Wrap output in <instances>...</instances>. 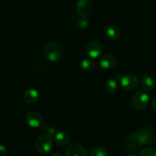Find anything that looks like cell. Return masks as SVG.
<instances>
[{
	"mask_svg": "<svg viewBox=\"0 0 156 156\" xmlns=\"http://www.w3.org/2000/svg\"><path fill=\"white\" fill-rule=\"evenodd\" d=\"M78 25L81 29H86L89 26V20L87 17H81L78 21Z\"/></svg>",
	"mask_w": 156,
	"mask_h": 156,
	"instance_id": "ac0fdd59",
	"label": "cell"
},
{
	"mask_svg": "<svg viewBox=\"0 0 156 156\" xmlns=\"http://www.w3.org/2000/svg\"><path fill=\"white\" fill-rule=\"evenodd\" d=\"M151 106H152V108L155 111H156V97L152 99V100H151Z\"/></svg>",
	"mask_w": 156,
	"mask_h": 156,
	"instance_id": "603a6c76",
	"label": "cell"
},
{
	"mask_svg": "<svg viewBox=\"0 0 156 156\" xmlns=\"http://www.w3.org/2000/svg\"><path fill=\"white\" fill-rule=\"evenodd\" d=\"M89 156H108V153L104 147H96L91 150Z\"/></svg>",
	"mask_w": 156,
	"mask_h": 156,
	"instance_id": "e0dca14e",
	"label": "cell"
},
{
	"mask_svg": "<svg viewBox=\"0 0 156 156\" xmlns=\"http://www.w3.org/2000/svg\"><path fill=\"white\" fill-rule=\"evenodd\" d=\"M53 145V139L51 135L43 134L41 135L35 142V146L37 150L41 154H48L51 151Z\"/></svg>",
	"mask_w": 156,
	"mask_h": 156,
	"instance_id": "3957f363",
	"label": "cell"
},
{
	"mask_svg": "<svg viewBox=\"0 0 156 156\" xmlns=\"http://www.w3.org/2000/svg\"><path fill=\"white\" fill-rule=\"evenodd\" d=\"M44 56L51 62H57L62 58L63 48L60 43L57 41H50L44 47Z\"/></svg>",
	"mask_w": 156,
	"mask_h": 156,
	"instance_id": "6da1fadb",
	"label": "cell"
},
{
	"mask_svg": "<svg viewBox=\"0 0 156 156\" xmlns=\"http://www.w3.org/2000/svg\"><path fill=\"white\" fill-rule=\"evenodd\" d=\"M95 66V62L91 58H84L80 64V67L83 71L90 72L94 69Z\"/></svg>",
	"mask_w": 156,
	"mask_h": 156,
	"instance_id": "9a60e30c",
	"label": "cell"
},
{
	"mask_svg": "<svg viewBox=\"0 0 156 156\" xmlns=\"http://www.w3.org/2000/svg\"><path fill=\"white\" fill-rule=\"evenodd\" d=\"M138 77L133 74H126L125 76H122L120 80V86L122 88L125 90H135L139 85Z\"/></svg>",
	"mask_w": 156,
	"mask_h": 156,
	"instance_id": "8992f818",
	"label": "cell"
},
{
	"mask_svg": "<svg viewBox=\"0 0 156 156\" xmlns=\"http://www.w3.org/2000/svg\"><path fill=\"white\" fill-rule=\"evenodd\" d=\"M41 128H42L43 131L46 133V134L51 135V136H54L55 133L56 132V130L54 127L50 126L49 125H41Z\"/></svg>",
	"mask_w": 156,
	"mask_h": 156,
	"instance_id": "d6986e66",
	"label": "cell"
},
{
	"mask_svg": "<svg viewBox=\"0 0 156 156\" xmlns=\"http://www.w3.org/2000/svg\"><path fill=\"white\" fill-rule=\"evenodd\" d=\"M105 38L111 41H117L120 36V31L117 26L108 25L104 30Z\"/></svg>",
	"mask_w": 156,
	"mask_h": 156,
	"instance_id": "8fae6325",
	"label": "cell"
},
{
	"mask_svg": "<svg viewBox=\"0 0 156 156\" xmlns=\"http://www.w3.org/2000/svg\"><path fill=\"white\" fill-rule=\"evenodd\" d=\"M117 87H118V84H117V80L115 78H111V79L108 80V82L106 83V86L105 88L108 93H114L116 90H117Z\"/></svg>",
	"mask_w": 156,
	"mask_h": 156,
	"instance_id": "2e32d148",
	"label": "cell"
},
{
	"mask_svg": "<svg viewBox=\"0 0 156 156\" xmlns=\"http://www.w3.org/2000/svg\"><path fill=\"white\" fill-rule=\"evenodd\" d=\"M85 51L89 58H97L103 53V46L98 41H91L86 44Z\"/></svg>",
	"mask_w": 156,
	"mask_h": 156,
	"instance_id": "5b68a950",
	"label": "cell"
},
{
	"mask_svg": "<svg viewBox=\"0 0 156 156\" xmlns=\"http://www.w3.org/2000/svg\"><path fill=\"white\" fill-rule=\"evenodd\" d=\"M140 85L145 92H151L155 88V82L152 76H149V75H146L141 78Z\"/></svg>",
	"mask_w": 156,
	"mask_h": 156,
	"instance_id": "4fadbf2b",
	"label": "cell"
},
{
	"mask_svg": "<svg viewBox=\"0 0 156 156\" xmlns=\"http://www.w3.org/2000/svg\"><path fill=\"white\" fill-rule=\"evenodd\" d=\"M140 156H156V150L152 148H146L141 151Z\"/></svg>",
	"mask_w": 156,
	"mask_h": 156,
	"instance_id": "ffe728a7",
	"label": "cell"
},
{
	"mask_svg": "<svg viewBox=\"0 0 156 156\" xmlns=\"http://www.w3.org/2000/svg\"><path fill=\"white\" fill-rule=\"evenodd\" d=\"M93 4L91 0H79L76 4V12L81 17H88L92 12Z\"/></svg>",
	"mask_w": 156,
	"mask_h": 156,
	"instance_id": "52a82bcc",
	"label": "cell"
},
{
	"mask_svg": "<svg viewBox=\"0 0 156 156\" xmlns=\"http://www.w3.org/2000/svg\"><path fill=\"white\" fill-rule=\"evenodd\" d=\"M23 98H24V101L27 103H34L37 101L38 98H39V93L36 89L28 88L24 92Z\"/></svg>",
	"mask_w": 156,
	"mask_h": 156,
	"instance_id": "5bb4252c",
	"label": "cell"
},
{
	"mask_svg": "<svg viewBox=\"0 0 156 156\" xmlns=\"http://www.w3.org/2000/svg\"><path fill=\"white\" fill-rule=\"evenodd\" d=\"M53 139L56 144H57L59 146H66L69 143L70 136L66 132H56L53 136Z\"/></svg>",
	"mask_w": 156,
	"mask_h": 156,
	"instance_id": "7c38bea8",
	"label": "cell"
},
{
	"mask_svg": "<svg viewBox=\"0 0 156 156\" xmlns=\"http://www.w3.org/2000/svg\"><path fill=\"white\" fill-rule=\"evenodd\" d=\"M7 154V148L3 145H0V156H5Z\"/></svg>",
	"mask_w": 156,
	"mask_h": 156,
	"instance_id": "7402d4cb",
	"label": "cell"
},
{
	"mask_svg": "<svg viewBox=\"0 0 156 156\" xmlns=\"http://www.w3.org/2000/svg\"><path fill=\"white\" fill-rule=\"evenodd\" d=\"M20 156H27V155H26V154H21Z\"/></svg>",
	"mask_w": 156,
	"mask_h": 156,
	"instance_id": "484cf974",
	"label": "cell"
},
{
	"mask_svg": "<svg viewBox=\"0 0 156 156\" xmlns=\"http://www.w3.org/2000/svg\"><path fill=\"white\" fill-rule=\"evenodd\" d=\"M149 96L145 91H140L136 93L132 97L133 106L136 110H143L148 106L149 102Z\"/></svg>",
	"mask_w": 156,
	"mask_h": 156,
	"instance_id": "277c9868",
	"label": "cell"
},
{
	"mask_svg": "<svg viewBox=\"0 0 156 156\" xmlns=\"http://www.w3.org/2000/svg\"><path fill=\"white\" fill-rule=\"evenodd\" d=\"M117 64V59L115 57L110 54H106L101 57L99 60V65L104 69H112Z\"/></svg>",
	"mask_w": 156,
	"mask_h": 156,
	"instance_id": "30bf717a",
	"label": "cell"
},
{
	"mask_svg": "<svg viewBox=\"0 0 156 156\" xmlns=\"http://www.w3.org/2000/svg\"><path fill=\"white\" fill-rule=\"evenodd\" d=\"M137 144L139 146H147L152 145L156 140V134L155 132L148 127L140 128L136 132Z\"/></svg>",
	"mask_w": 156,
	"mask_h": 156,
	"instance_id": "7a4b0ae2",
	"label": "cell"
},
{
	"mask_svg": "<svg viewBox=\"0 0 156 156\" xmlns=\"http://www.w3.org/2000/svg\"><path fill=\"white\" fill-rule=\"evenodd\" d=\"M127 156H136V155H135V154H129V155Z\"/></svg>",
	"mask_w": 156,
	"mask_h": 156,
	"instance_id": "d4e9b609",
	"label": "cell"
},
{
	"mask_svg": "<svg viewBox=\"0 0 156 156\" xmlns=\"http://www.w3.org/2000/svg\"><path fill=\"white\" fill-rule=\"evenodd\" d=\"M127 141L129 145H133V146H135V145H138L137 144V134L136 132H132L127 137Z\"/></svg>",
	"mask_w": 156,
	"mask_h": 156,
	"instance_id": "44dd1931",
	"label": "cell"
},
{
	"mask_svg": "<svg viewBox=\"0 0 156 156\" xmlns=\"http://www.w3.org/2000/svg\"><path fill=\"white\" fill-rule=\"evenodd\" d=\"M66 154V156H88L85 148L78 143H73L68 145Z\"/></svg>",
	"mask_w": 156,
	"mask_h": 156,
	"instance_id": "9c48e42d",
	"label": "cell"
},
{
	"mask_svg": "<svg viewBox=\"0 0 156 156\" xmlns=\"http://www.w3.org/2000/svg\"><path fill=\"white\" fill-rule=\"evenodd\" d=\"M25 119L27 125L33 128H39L43 125V116L36 111L28 112Z\"/></svg>",
	"mask_w": 156,
	"mask_h": 156,
	"instance_id": "ba28073f",
	"label": "cell"
},
{
	"mask_svg": "<svg viewBox=\"0 0 156 156\" xmlns=\"http://www.w3.org/2000/svg\"><path fill=\"white\" fill-rule=\"evenodd\" d=\"M50 156H63V155L61 154H59V153H54V154H53L52 155H50Z\"/></svg>",
	"mask_w": 156,
	"mask_h": 156,
	"instance_id": "cb8c5ba5",
	"label": "cell"
}]
</instances>
